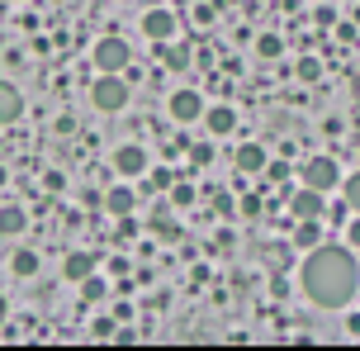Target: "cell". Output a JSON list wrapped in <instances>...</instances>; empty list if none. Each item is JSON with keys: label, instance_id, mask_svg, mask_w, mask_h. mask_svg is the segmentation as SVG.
Listing matches in <instances>:
<instances>
[{"label": "cell", "instance_id": "6da1fadb", "mask_svg": "<svg viewBox=\"0 0 360 351\" xmlns=\"http://www.w3.org/2000/svg\"><path fill=\"white\" fill-rule=\"evenodd\" d=\"M299 290H304L308 304L318 309H346L360 290V261L356 247H332V242H318L308 247L304 261H299Z\"/></svg>", "mask_w": 360, "mask_h": 351}, {"label": "cell", "instance_id": "7a4b0ae2", "mask_svg": "<svg viewBox=\"0 0 360 351\" xmlns=\"http://www.w3.org/2000/svg\"><path fill=\"white\" fill-rule=\"evenodd\" d=\"M90 105L100 114H124L128 110V81L119 72H100L90 81Z\"/></svg>", "mask_w": 360, "mask_h": 351}, {"label": "cell", "instance_id": "3957f363", "mask_svg": "<svg viewBox=\"0 0 360 351\" xmlns=\"http://www.w3.org/2000/svg\"><path fill=\"white\" fill-rule=\"evenodd\" d=\"M95 72H128V62H133V48H128V38L119 34H105L95 43Z\"/></svg>", "mask_w": 360, "mask_h": 351}, {"label": "cell", "instance_id": "277c9868", "mask_svg": "<svg viewBox=\"0 0 360 351\" xmlns=\"http://www.w3.org/2000/svg\"><path fill=\"white\" fill-rule=\"evenodd\" d=\"M109 167H114L119 181H138V176H147L152 157H147V148H138V143H119L114 157H109Z\"/></svg>", "mask_w": 360, "mask_h": 351}, {"label": "cell", "instance_id": "5b68a950", "mask_svg": "<svg viewBox=\"0 0 360 351\" xmlns=\"http://www.w3.org/2000/svg\"><path fill=\"white\" fill-rule=\"evenodd\" d=\"M299 181L327 195V190H337V185H342V167H337L332 157H308V162H304V171H299Z\"/></svg>", "mask_w": 360, "mask_h": 351}, {"label": "cell", "instance_id": "8992f818", "mask_svg": "<svg viewBox=\"0 0 360 351\" xmlns=\"http://www.w3.org/2000/svg\"><path fill=\"white\" fill-rule=\"evenodd\" d=\"M323 209H327V195L313 190V185H299V190L289 195V214H294V219H323Z\"/></svg>", "mask_w": 360, "mask_h": 351}, {"label": "cell", "instance_id": "52a82bcc", "mask_svg": "<svg viewBox=\"0 0 360 351\" xmlns=\"http://www.w3.org/2000/svg\"><path fill=\"white\" fill-rule=\"evenodd\" d=\"M166 110H171L176 124H199V119H204V95L199 91H176L166 100Z\"/></svg>", "mask_w": 360, "mask_h": 351}, {"label": "cell", "instance_id": "ba28073f", "mask_svg": "<svg viewBox=\"0 0 360 351\" xmlns=\"http://www.w3.org/2000/svg\"><path fill=\"white\" fill-rule=\"evenodd\" d=\"M143 34L152 38V43H171V38H176V15H171V10H147Z\"/></svg>", "mask_w": 360, "mask_h": 351}, {"label": "cell", "instance_id": "9c48e42d", "mask_svg": "<svg viewBox=\"0 0 360 351\" xmlns=\"http://www.w3.org/2000/svg\"><path fill=\"white\" fill-rule=\"evenodd\" d=\"M204 129L214 133V138H228L237 129V110L233 105H204Z\"/></svg>", "mask_w": 360, "mask_h": 351}, {"label": "cell", "instance_id": "30bf717a", "mask_svg": "<svg viewBox=\"0 0 360 351\" xmlns=\"http://www.w3.org/2000/svg\"><path fill=\"white\" fill-rule=\"evenodd\" d=\"M19 114H24V95H19V86L15 81H0V129L19 124Z\"/></svg>", "mask_w": 360, "mask_h": 351}, {"label": "cell", "instance_id": "8fae6325", "mask_svg": "<svg viewBox=\"0 0 360 351\" xmlns=\"http://www.w3.org/2000/svg\"><path fill=\"white\" fill-rule=\"evenodd\" d=\"M266 148H261V143H242V148H237V171H242V176H261V171H266Z\"/></svg>", "mask_w": 360, "mask_h": 351}, {"label": "cell", "instance_id": "7c38bea8", "mask_svg": "<svg viewBox=\"0 0 360 351\" xmlns=\"http://www.w3.org/2000/svg\"><path fill=\"white\" fill-rule=\"evenodd\" d=\"M95 266H100V261L90 257V252H72V257L62 261V276L72 280V285H81L86 276H95Z\"/></svg>", "mask_w": 360, "mask_h": 351}, {"label": "cell", "instance_id": "4fadbf2b", "mask_svg": "<svg viewBox=\"0 0 360 351\" xmlns=\"http://www.w3.org/2000/svg\"><path fill=\"white\" fill-rule=\"evenodd\" d=\"M133 204H138V195H133V185H109L105 209L114 214V219H124V214H133Z\"/></svg>", "mask_w": 360, "mask_h": 351}, {"label": "cell", "instance_id": "5bb4252c", "mask_svg": "<svg viewBox=\"0 0 360 351\" xmlns=\"http://www.w3.org/2000/svg\"><path fill=\"white\" fill-rule=\"evenodd\" d=\"M29 228V214L19 204H0V238H19Z\"/></svg>", "mask_w": 360, "mask_h": 351}, {"label": "cell", "instance_id": "9a60e30c", "mask_svg": "<svg viewBox=\"0 0 360 351\" xmlns=\"http://www.w3.org/2000/svg\"><path fill=\"white\" fill-rule=\"evenodd\" d=\"M157 57H162L166 72H185L190 67V48L185 43H157Z\"/></svg>", "mask_w": 360, "mask_h": 351}, {"label": "cell", "instance_id": "2e32d148", "mask_svg": "<svg viewBox=\"0 0 360 351\" xmlns=\"http://www.w3.org/2000/svg\"><path fill=\"white\" fill-rule=\"evenodd\" d=\"M323 242V223L318 219H294V247L308 252V247H318Z\"/></svg>", "mask_w": 360, "mask_h": 351}, {"label": "cell", "instance_id": "e0dca14e", "mask_svg": "<svg viewBox=\"0 0 360 351\" xmlns=\"http://www.w3.org/2000/svg\"><path fill=\"white\" fill-rule=\"evenodd\" d=\"M10 271H15L19 280H34L38 276V252H29V247H24V252H15V257H10Z\"/></svg>", "mask_w": 360, "mask_h": 351}, {"label": "cell", "instance_id": "ac0fdd59", "mask_svg": "<svg viewBox=\"0 0 360 351\" xmlns=\"http://www.w3.org/2000/svg\"><path fill=\"white\" fill-rule=\"evenodd\" d=\"M280 53H285V38H280V34H261V38H256V57L275 62Z\"/></svg>", "mask_w": 360, "mask_h": 351}, {"label": "cell", "instance_id": "d6986e66", "mask_svg": "<svg viewBox=\"0 0 360 351\" xmlns=\"http://www.w3.org/2000/svg\"><path fill=\"white\" fill-rule=\"evenodd\" d=\"M152 233H157L162 242H180V223H171V219H166V209H162V214L152 219Z\"/></svg>", "mask_w": 360, "mask_h": 351}, {"label": "cell", "instance_id": "ffe728a7", "mask_svg": "<svg viewBox=\"0 0 360 351\" xmlns=\"http://www.w3.org/2000/svg\"><path fill=\"white\" fill-rule=\"evenodd\" d=\"M342 200H346V209H351V214H360V171L342 181Z\"/></svg>", "mask_w": 360, "mask_h": 351}, {"label": "cell", "instance_id": "44dd1931", "mask_svg": "<svg viewBox=\"0 0 360 351\" xmlns=\"http://www.w3.org/2000/svg\"><path fill=\"white\" fill-rule=\"evenodd\" d=\"M105 290H109V285H105L100 276H86V280H81V299H86V304H95V299H105Z\"/></svg>", "mask_w": 360, "mask_h": 351}, {"label": "cell", "instance_id": "7402d4cb", "mask_svg": "<svg viewBox=\"0 0 360 351\" xmlns=\"http://www.w3.org/2000/svg\"><path fill=\"white\" fill-rule=\"evenodd\" d=\"M323 76V62L318 57H299V81H318Z\"/></svg>", "mask_w": 360, "mask_h": 351}, {"label": "cell", "instance_id": "603a6c76", "mask_svg": "<svg viewBox=\"0 0 360 351\" xmlns=\"http://www.w3.org/2000/svg\"><path fill=\"white\" fill-rule=\"evenodd\" d=\"M171 204H180V209H185V204H195V185H171Z\"/></svg>", "mask_w": 360, "mask_h": 351}, {"label": "cell", "instance_id": "cb8c5ba5", "mask_svg": "<svg viewBox=\"0 0 360 351\" xmlns=\"http://www.w3.org/2000/svg\"><path fill=\"white\" fill-rule=\"evenodd\" d=\"M190 162H195V167H209V162H214V148H204V143L190 148Z\"/></svg>", "mask_w": 360, "mask_h": 351}, {"label": "cell", "instance_id": "d4e9b609", "mask_svg": "<svg viewBox=\"0 0 360 351\" xmlns=\"http://www.w3.org/2000/svg\"><path fill=\"white\" fill-rule=\"evenodd\" d=\"M346 242L360 252V214H356V223H346Z\"/></svg>", "mask_w": 360, "mask_h": 351}, {"label": "cell", "instance_id": "484cf974", "mask_svg": "<svg viewBox=\"0 0 360 351\" xmlns=\"http://www.w3.org/2000/svg\"><path fill=\"white\" fill-rule=\"evenodd\" d=\"M95 337H114V318H100L95 323Z\"/></svg>", "mask_w": 360, "mask_h": 351}, {"label": "cell", "instance_id": "4316f807", "mask_svg": "<svg viewBox=\"0 0 360 351\" xmlns=\"http://www.w3.org/2000/svg\"><path fill=\"white\" fill-rule=\"evenodd\" d=\"M5 318H10V304H5V295H0V328H5Z\"/></svg>", "mask_w": 360, "mask_h": 351}, {"label": "cell", "instance_id": "83f0119b", "mask_svg": "<svg viewBox=\"0 0 360 351\" xmlns=\"http://www.w3.org/2000/svg\"><path fill=\"white\" fill-rule=\"evenodd\" d=\"M346 328H351V333H360V314H351V318H346Z\"/></svg>", "mask_w": 360, "mask_h": 351}, {"label": "cell", "instance_id": "f1b7e54d", "mask_svg": "<svg viewBox=\"0 0 360 351\" xmlns=\"http://www.w3.org/2000/svg\"><path fill=\"white\" fill-rule=\"evenodd\" d=\"M5 181H10V171H5V167H0V185H5Z\"/></svg>", "mask_w": 360, "mask_h": 351}]
</instances>
